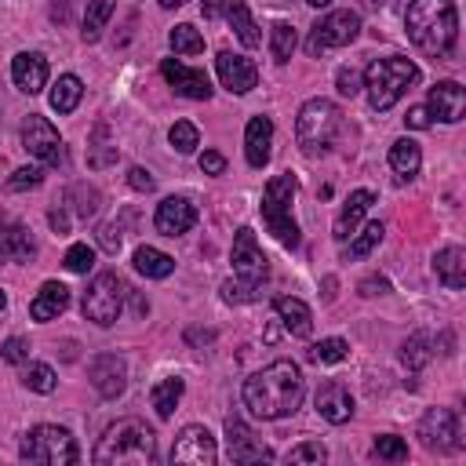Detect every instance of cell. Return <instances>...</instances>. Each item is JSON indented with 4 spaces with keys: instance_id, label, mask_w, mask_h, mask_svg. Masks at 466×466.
I'll return each instance as SVG.
<instances>
[{
    "instance_id": "1",
    "label": "cell",
    "mask_w": 466,
    "mask_h": 466,
    "mask_svg": "<svg viewBox=\"0 0 466 466\" xmlns=\"http://www.w3.org/2000/svg\"><path fill=\"white\" fill-rule=\"evenodd\" d=\"M306 397V379L295 360H273L251 379H244V408L255 419H284Z\"/></svg>"
},
{
    "instance_id": "2",
    "label": "cell",
    "mask_w": 466,
    "mask_h": 466,
    "mask_svg": "<svg viewBox=\"0 0 466 466\" xmlns=\"http://www.w3.org/2000/svg\"><path fill=\"white\" fill-rule=\"evenodd\" d=\"M404 29L419 51L430 58H444L459 36V15L451 0H411L404 11Z\"/></svg>"
},
{
    "instance_id": "3",
    "label": "cell",
    "mask_w": 466,
    "mask_h": 466,
    "mask_svg": "<svg viewBox=\"0 0 466 466\" xmlns=\"http://www.w3.org/2000/svg\"><path fill=\"white\" fill-rule=\"evenodd\" d=\"M91 459L98 466H153L157 462V433L138 419H116L98 437Z\"/></svg>"
},
{
    "instance_id": "4",
    "label": "cell",
    "mask_w": 466,
    "mask_h": 466,
    "mask_svg": "<svg viewBox=\"0 0 466 466\" xmlns=\"http://www.w3.org/2000/svg\"><path fill=\"white\" fill-rule=\"evenodd\" d=\"M419 80V66L404 55H390V58H371L364 69V91L371 109L386 113L390 106L400 102V95Z\"/></svg>"
},
{
    "instance_id": "5",
    "label": "cell",
    "mask_w": 466,
    "mask_h": 466,
    "mask_svg": "<svg viewBox=\"0 0 466 466\" xmlns=\"http://www.w3.org/2000/svg\"><path fill=\"white\" fill-rule=\"evenodd\" d=\"M339 127H342L339 106L328 98H309V102H302V109L295 116V142L306 157H320L335 146Z\"/></svg>"
},
{
    "instance_id": "6",
    "label": "cell",
    "mask_w": 466,
    "mask_h": 466,
    "mask_svg": "<svg viewBox=\"0 0 466 466\" xmlns=\"http://www.w3.org/2000/svg\"><path fill=\"white\" fill-rule=\"evenodd\" d=\"M295 193H299V178H295L291 171H280V175H273V178L266 182L262 204H258L266 229H269L284 248H299V222H295V215H291Z\"/></svg>"
},
{
    "instance_id": "7",
    "label": "cell",
    "mask_w": 466,
    "mask_h": 466,
    "mask_svg": "<svg viewBox=\"0 0 466 466\" xmlns=\"http://www.w3.org/2000/svg\"><path fill=\"white\" fill-rule=\"evenodd\" d=\"M18 455H22L25 462H40V466H73V462L80 459V448H76V441H73L69 430L44 422V426H33V430L22 437Z\"/></svg>"
},
{
    "instance_id": "8",
    "label": "cell",
    "mask_w": 466,
    "mask_h": 466,
    "mask_svg": "<svg viewBox=\"0 0 466 466\" xmlns=\"http://www.w3.org/2000/svg\"><path fill=\"white\" fill-rule=\"evenodd\" d=\"M127 291H131V288L124 284V277L113 273V269H106V273H98V277L87 284L80 309H84V317L95 320L98 328H109V324H116V317H120V309H124Z\"/></svg>"
},
{
    "instance_id": "9",
    "label": "cell",
    "mask_w": 466,
    "mask_h": 466,
    "mask_svg": "<svg viewBox=\"0 0 466 466\" xmlns=\"http://www.w3.org/2000/svg\"><path fill=\"white\" fill-rule=\"evenodd\" d=\"M360 33V15L357 11H328L313 29H309V40H306V51L317 58L331 47H346L353 44Z\"/></svg>"
},
{
    "instance_id": "10",
    "label": "cell",
    "mask_w": 466,
    "mask_h": 466,
    "mask_svg": "<svg viewBox=\"0 0 466 466\" xmlns=\"http://www.w3.org/2000/svg\"><path fill=\"white\" fill-rule=\"evenodd\" d=\"M233 273L251 291H258L269 277V262H266V255H262V248H258V240L248 226H240L237 237H233Z\"/></svg>"
},
{
    "instance_id": "11",
    "label": "cell",
    "mask_w": 466,
    "mask_h": 466,
    "mask_svg": "<svg viewBox=\"0 0 466 466\" xmlns=\"http://www.w3.org/2000/svg\"><path fill=\"white\" fill-rule=\"evenodd\" d=\"M22 149H25L29 157H36L40 164H62V157H66L58 131H55L51 120L40 116V113H29V116H25V124H22Z\"/></svg>"
},
{
    "instance_id": "12",
    "label": "cell",
    "mask_w": 466,
    "mask_h": 466,
    "mask_svg": "<svg viewBox=\"0 0 466 466\" xmlns=\"http://www.w3.org/2000/svg\"><path fill=\"white\" fill-rule=\"evenodd\" d=\"M419 441L430 451H455L459 448V415L451 408H430L419 419Z\"/></svg>"
},
{
    "instance_id": "13",
    "label": "cell",
    "mask_w": 466,
    "mask_h": 466,
    "mask_svg": "<svg viewBox=\"0 0 466 466\" xmlns=\"http://www.w3.org/2000/svg\"><path fill=\"white\" fill-rule=\"evenodd\" d=\"M218 448L215 437L208 433V426H182V433L171 444V462H186V466H215Z\"/></svg>"
},
{
    "instance_id": "14",
    "label": "cell",
    "mask_w": 466,
    "mask_h": 466,
    "mask_svg": "<svg viewBox=\"0 0 466 466\" xmlns=\"http://www.w3.org/2000/svg\"><path fill=\"white\" fill-rule=\"evenodd\" d=\"M226 451L233 462H269L273 451L255 437L251 426H244L237 415L226 419Z\"/></svg>"
},
{
    "instance_id": "15",
    "label": "cell",
    "mask_w": 466,
    "mask_h": 466,
    "mask_svg": "<svg viewBox=\"0 0 466 466\" xmlns=\"http://www.w3.org/2000/svg\"><path fill=\"white\" fill-rule=\"evenodd\" d=\"M153 226L157 233L164 237H182L197 226V204L189 197H164L157 204V215H153Z\"/></svg>"
},
{
    "instance_id": "16",
    "label": "cell",
    "mask_w": 466,
    "mask_h": 466,
    "mask_svg": "<svg viewBox=\"0 0 466 466\" xmlns=\"http://www.w3.org/2000/svg\"><path fill=\"white\" fill-rule=\"evenodd\" d=\"M215 69H218L222 87L233 91V95H248V91L258 84V69H255V62L244 58V55H237V51H218Z\"/></svg>"
},
{
    "instance_id": "17",
    "label": "cell",
    "mask_w": 466,
    "mask_h": 466,
    "mask_svg": "<svg viewBox=\"0 0 466 466\" xmlns=\"http://www.w3.org/2000/svg\"><path fill=\"white\" fill-rule=\"evenodd\" d=\"M160 73H164V80H167L182 98H197V102H208V98H211V80H208L204 69H189V66H182V62H175V58H164V62H160Z\"/></svg>"
},
{
    "instance_id": "18",
    "label": "cell",
    "mask_w": 466,
    "mask_h": 466,
    "mask_svg": "<svg viewBox=\"0 0 466 466\" xmlns=\"http://www.w3.org/2000/svg\"><path fill=\"white\" fill-rule=\"evenodd\" d=\"M426 109H430V116H437L441 124H459L462 113H466V91H462V84H455V80H437V84L430 87Z\"/></svg>"
},
{
    "instance_id": "19",
    "label": "cell",
    "mask_w": 466,
    "mask_h": 466,
    "mask_svg": "<svg viewBox=\"0 0 466 466\" xmlns=\"http://www.w3.org/2000/svg\"><path fill=\"white\" fill-rule=\"evenodd\" d=\"M87 371H91L95 390H98L106 400H116V397L124 393V386H127V368H124V360H120L116 353H98Z\"/></svg>"
},
{
    "instance_id": "20",
    "label": "cell",
    "mask_w": 466,
    "mask_h": 466,
    "mask_svg": "<svg viewBox=\"0 0 466 466\" xmlns=\"http://www.w3.org/2000/svg\"><path fill=\"white\" fill-rule=\"evenodd\" d=\"M11 80H15V87L25 91V95L44 91V84H47V58H44L40 51H18V55L11 58Z\"/></svg>"
},
{
    "instance_id": "21",
    "label": "cell",
    "mask_w": 466,
    "mask_h": 466,
    "mask_svg": "<svg viewBox=\"0 0 466 466\" xmlns=\"http://www.w3.org/2000/svg\"><path fill=\"white\" fill-rule=\"evenodd\" d=\"M273 146V120L269 116H251L244 127V157L251 167H266L269 164V149Z\"/></svg>"
},
{
    "instance_id": "22",
    "label": "cell",
    "mask_w": 466,
    "mask_h": 466,
    "mask_svg": "<svg viewBox=\"0 0 466 466\" xmlns=\"http://www.w3.org/2000/svg\"><path fill=\"white\" fill-rule=\"evenodd\" d=\"M317 411H320V419L324 422H331V426H342L350 415H353V397H350V390L342 386V382H324L320 390H317Z\"/></svg>"
},
{
    "instance_id": "23",
    "label": "cell",
    "mask_w": 466,
    "mask_h": 466,
    "mask_svg": "<svg viewBox=\"0 0 466 466\" xmlns=\"http://www.w3.org/2000/svg\"><path fill=\"white\" fill-rule=\"evenodd\" d=\"M371 204H375V193H371V189H353V193L346 197V204H342L335 226H331V237H335V240H350Z\"/></svg>"
},
{
    "instance_id": "24",
    "label": "cell",
    "mask_w": 466,
    "mask_h": 466,
    "mask_svg": "<svg viewBox=\"0 0 466 466\" xmlns=\"http://www.w3.org/2000/svg\"><path fill=\"white\" fill-rule=\"evenodd\" d=\"M36 255V244L25 226L18 222H0V266L4 262H29Z\"/></svg>"
},
{
    "instance_id": "25",
    "label": "cell",
    "mask_w": 466,
    "mask_h": 466,
    "mask_svg": "<svg viewBox=\"0 0 466 466\" xmlns=\"http://www.w3.org/2000/svg\"><path fill=\"white\" fill-rule=\"evenodd\" d=\"M433 273H437V280H441L444 288H451V291L466 288V251H462L459 244L441 248V251L433 255Z\"/></svg>"
},
{
    "instance_id": "26",
    "label": "cell",
    "mask_w": 466,
    "mask_h": 466,
    "mask_svg": "<svg viewBox=\"0 0 466 466\" xmlns=\"http://www.w3.org/2000/svg\"><path fill=\"white\" fill-rule=\"evenodd\" d=\"M66 306H69V288L58 284V280H44L40 291L33 295V302H29V317L33 320H55Z\"/></svg>"
},
{
    "instance_id": "27",
    "label": "cell",
    "mask_w": 466,
    "mask_h": 466,
    "mask_svg": "<svg viewBox=\"0 0 466 466\" xmlns=\"http://www.w3.org/2000/svg\"><path fill=\"white\" fill-rule=\"evenodd\" d=\"M273 309H277L280 324H284L295 339H306V335L313 331V313H309V306H306L302 299H295V295H277V299H273Z\"/></svg>"
},
{
    "instance_id": "28",
    "label": "cell",
    "mask_w": 466,
    "mask_h": 466,
    "mask_svg": "<svg viewBox=\"0 0 466 466\" xmlns=\"http://www.w3.org/2000/svg\"><path fill=\"white\" fill-rule=\"evenodd\" d=\"M390 167H393V175H397L400 182L415 178L419 167H422V149H419V142H411V138H397V142L390 146Z\"/></svg>"
},
{
    "instance_id": "29",
    "label": "cell",
    "mask_w": 466,
    "mask_h": 466,
    "mask_svg": "<svg viewBox=\"0 0 466 466\" xmlns=\"http://www.w3.org/2000/svg\"><path fill=\"white\" fill-rule=\"evenodd\" d=\"M226 18H229V29L237 33V40H240L244 47H258V44H262V33H258V25H255V18H251V11H248L244 0H229Z\"/></svg>"
},
{
    "instance_id": "30",
    "label": "cell",
    "mask_w": 466,
    "mask_h": 466,
    "mask_svg": "<svg viewBox=\"0 0 466 466\" xmlns=\"http://www.w3.org/2000/svg\"><path fill=\"white\" fill-rule=\"evenodd\" d=\"M131 262H135V269H138L142 277H149V280H164V277L175 269V258L164 255L160 248H149V244H142Z\"/></svg>"
},
{
    "instance_id": "31",
    "label": "cell",
    "mask_w": 466,
    "mask_h": 466,
    "mask_svg": "<svg viewBox=\"0 0 466 466\" xmlns=\"http://www.w3.org/2000/svg\"><path fill=\"white\" fill-rule=\"evenodd\" d=\"M80 98H84L80 76L62 73V76L55 80V87H51V109H55V113H73V109L80 106Z\"/></svg>"
},
{
    "instance_id": "32",
    "label": "cell",
    "mask_w": 466,
    "mask_h": 466,
    "mask_svg": "<svg viewBox=\"0 0 466 466\" xmlns=\"http://www.w3.org/2000/svg\"><path fill=\"white\" fill-rule=\"evenodd\" d=\"M98 204H102L98 189H95V186H84V182L69 186V189H66V197H62V208H66V211H73L76 218L95 215V211H98Z\"/></svg>"
},
{
    "instance_id": "33",
    "label": "cell",
    "mask_w": 466,
    "mask_h": 466,
    "mask_svg": "<svg viewBox=\"0 0 466 466\" xmlns=\"http://www.w3.org/2000/svg\"><path fill=\"white\" fill-rule=\"evenodd\" d=\"M182 390H186V382H182L178 375H171V379H160V382L149 390V400H153V408H157V415H160V419H171L175 404L182 400Z\"/></svg>"
},
{
    "instance_id": "34",
    "label": "cell",
    "mask_w": 466,
    "mask_h": 466,
    "mask_svg": "<svg viewBox=\"0 0 466 466\" xmlns=\"http://www.w3.org/2000/svg\"><path fill=\"white\" fill-rule=\"evenodd\" d=\"M430 357H433V335H426V331H415V335L404 342V350H400V360H404L408 371L426 368Z\"/></svg>"
},
{
    "instance_id": "35",
    "label": "cell",
    "mask_w": 466,
    "mask_h": 466,
    "mask_svg": "<svg viewBox=\"0 0 466 466\" xmlns=\"http://www.w3.org/2000/svg\"><path fill=\"white\" fill-rule=\"evenodd\" d=\"M113 7H116V0H91V4H87V11H84V29H80V36H84L87 44H95V40L102 36V29H106Z\"/></svg>"
},
{
    "instance_id": "36",
    "label": "cell",
    "mask_w": 466,
    "mask_h": 466,
    "mask_svg": "<svg viewBox=\"0 0 466 466\" xmlns=\"http://www.w3.org/2000/svg\"><path fill=\"white\" fill-rule=\"evenodd\" d=\"M382 233H386V226L375 218V222H368L360 233H353V240H350V248H346V258H364V255H371L379 244H382Z\"/></svg>"
},
{
    "instance_id": "37",
    "label": "cell",
    "mask_w": 466,
    "mask_h": 466,
    "mask_svg": "<svg viewBox=\"0 0 466 466\" xmlns=\"http://www.w3.org/2000/svg\"><path fill=\"white\" fill-rule=\"evenodd\" d=\"M167 44H171L175 55H200V51H204V36H200V29H193L189 22L175 25V29L167 33Z\"/></svg>"
},
{
    "instance_id": "38",
    "label": "cell",
    "mask_w": 466,
    "mask_h": 466,
    "mask_svg": "<svg viewBox=\"0 0 466 466\" xmlns=\"http://www.w3.org/2000/svg\"><path fill=\"white\" fill-rule=\"evenodd\" d=\"M116 160V146H109V127L106 124H98L95 127V142L87 146V167H109Z\"/></svg>"
},
{
    "instance_id": "39",
    "label": "cell",
    "mask_w": 466,
    "mask_h": 466,
    "mask_svg": "<svg viewBox=\"0 0 466 466\" xmlns=\"http://www.w3.org/2000/svg\"><path fill=\"white\" fill-rule=\"evenodd\" d=\"M295 44H299L295 29L288 22H273V29H269V55H273V62H288Z\"/></svg>"
},
{
    "instance_id": "40",
    "label": "cell",
    "mask_w": 466,
    "mask_h": 466,
    "mask_svg": "<svg viewBox=\"0 0 466 466\" xmlns=\"http://www.w3.org/2000/svg\"><path fill=\"white\" fill-rule=\"evenodd\" d=\"M22 382H25V390H33V393H51L55 386H58V379H55V371H51V364H25V371H22Z\"/></svg>"
},
{
    "instance_id": "41",
    "label": "cell",
    "mask_w": 466,
    "mask_h": 466,
    "mask_svg": "<svg viewBox=\"0 0 466 466\" xmlns=\"http://www.w3.org/2000/svg\"><path fill=\"white\" fill-rule=\"evenodd\" d=\"M346 342L342 339H320V342H313L309 350H306V357L313 360V364H339L342 357H346Z\"/></svg>"
},
{
    "instance_id": "42",
    "label": "cell",
    "mask_w": 466,
    "mask_h": 466,
    "mask_svg": "<svg viewBox=\"0 0 466 466\" xmlns=\"http://www.w3.org/2000/svg\"><path fill=\"white\" fill-rule=\"evenodd\" d=\"M167 138H171V146H175L178 153H193V149L200 146V131H197L189 120H175L171 131H167Z\"/></svg>"
},
{
    "instance_id": "43",
    "label": "cell",
    "mask_w": 466,
    "mask_h": 466,
    "mask_svg": "<svg viewBox=\"0 0 466 466\" xmlns=\"http://www.w3.org/2000/svg\"><path fill=\"white\" fill-rule=\"evenodd\" d=\"M127 218H131V215H124V218H113V222H102V226H98V244H102V251H109V255H116V251H120Z\"/></svg>"
},
{
    "instance_id": "44",
    "label": "cell",
    "mask_w": 466,
    "mask_h": 466,
    "mask_svg": "<svg viewBox=\"0 0 466 466\" xmlns=\"http://www.w3.org/2000/svg\"><path fill=\"white\" fill-rule=\"evenodd\" d=\"M371 451H375L379 459H390V462H400V459H408V444H404L400 437H393V433H382V437H375Z\"/></svg>"
},
{
    "instance_id": "45",
    "label": "cell",
    "mask_w": 466,
    "mask_h": 466,
    "mask_svg": "<svg viewBox=\"0 0 466 466\" xmlns=\"http://www.w3.org/2000/svg\"><path fill=\"white\" fill-rule=\"evenodd\" d=\"M91 266H95V248L73 244V248L66 251V269H69V273H87Z\"/></svg>"
},
{
    "instance_id": "46",
    "label": "cell",
    "mask_w": 466,
    "mask_h": 466,
    "mask_svg": "<svg viewBox=\"0 0 466 466\" xmlns=\"http://www.w3.org/2000/svg\"><path fill=\"white\" fill-rule=\"evenodd\" d=\"M324 459H328V448L320 441H306L288 451V462H324Z\"/></svg>"
},
{
    "instance_id": "47",
    "label": "cell",
    "mask_w": 466,
    "mask_h": 466,
    "mask_svg": "<svg viewBox=\"0 0 466 466\" xmlns=\"http://www.w3.org/2000/svg\"><path fill=\"white\" fill-rule=\"evenodd\" d=\"M40 178H44V171H40V167H18V171L7 178V189H11V193H22V189L40 186Z\"/></svg>"
},
{
    "instance_id": "48",
    "label": "cell",
    "mask_w": 466,
    "mask_h": 466,
    "mask_svg": "<svg viewBox=\"0 0 466 466\" xmlns=\"http://www.w3.org/2000/svg\"><path fill=\"white\" fill-rule=\"evenodd\" d=\"M0 357H4L7 364H25V360H29V342L18 339V335H11V339L0 346Z\"/></svg>"
},
{
    "instance_id": "49",
    "label": "cell",
    "mask_w": 466,
    "mask_h": 466,
    "mask_svg": "<svg viewBox=\"0 0 466 466\" xmlns=\"http://www.w3.org/2000/svg\"><path fill=\"white\" fill-rule=\"evenodd\" d=\"M335 84H339V95H346V98H353L360 87H364V80H360V73L357 69H350V66H342L339 69V76H335Z\"/></svg>"
},
{
    "instance_id": "50",
    "label": "cell",
    "mask_w": 466,
    "mask_h": 466,
    "mask_svg": "<svg viewBox=\"0 0 466 466\" xmlns=\"http://www.w3.org/2000/svg\"><path fill=\"white\" fill-rule=\"evenodd\" d=\"M222 299H226V302H251V299H258V291H251V288L240 284V280H226V284H222Z\"/></svg>"
},
{
    "instance_id": "51",
    "label": "cell",
    "mask_w": 466,
    "mask_h": 466,
    "mask_svg": "<svg viewBox=\"0 0 466 466\" xmlns=\"http://www.w3.org/2000/svg\"><path fill=\"white\" fill-rule=\"evenodd\" d=\"M127 186L138 189V193H153L157 182H153V175H149L146 167H131V171H127Z\"/></svg>"
},
{
    "instance_id": "52",
    "label": "cell",
    "mask_w": 466,
    "mask_h": 466,
    "mask_svg": "<svg viewBox=\"0 0 466 466\" xmlns=\"http://www.w3.org/2000/svg\"><path fill=\"white\" fill-rule=\"evenodd\" d=\"M200 171H204V175H222V171H226V157L215 153V149L200 153Z\"/></svg>"
},
{
    "instance_id": "53",
    "label": "cell",
    "mask_w": 466,
    "mask_h": 466,
    "mask_svg": "<svg viewBox=\"0 0 466 466\" xmlns=\"http://www.w3.org/2000/svg\"><path fill=\"white\" fill-rule=\"evenodd\" d=\"M430 120H433V116H430V109H426V106H411V109H408V116H404V124H408L411 131L430 127Z\"/></svg>"
},
{
    "instance_id": "54",
    "label": "cell",
    "mask_w": 466,
    "mask_h": 466,
    "mask_svg": "<svg viewBox=\"0 0 466 466\" xmlns=\"http://www.w3.org/2000/svg\"><path fill=\"white\" fill-rule=\"evenodd\" d=\"M390 291V280L386 277H368L360 280V295H386Z\"/></svg>"
},
{
    "instance_id": "55",
    "label": "cell",
    "mask_w": 466,
    "mask_h": 466,
    "mask_svg": "<svg viewBox=\"0 0 466 466\" xmlns=\"http://www.w3.org/2000/svg\"><path fill=\"white\" fill-rule=\"evenodd\" d=\"M226 7H229V0H200V11H204L208 22H215L218 15H226Z\"/></svg>"
},
{
    "instance_id": "56",
    "label": "cell",
    "mask_w": 466,
    "mask_h": 466,
    "mask_svg": "<svg viewBox=\"0 0 466 466\" xmlns=\"http://www.w3.org/2000/svg\"><path fill=\"white\" fill-rule=\"evenodd\" d=\"M51 229H55V233H66V229H69V211H66L62 204L51 211Z\"/></svg>"
},
{
    "instance_id": "57",
    "label": "cell",
    "mask_w": 466,
    "mask_h": 466,
    "mask_svg": "<svg viewBox=\"0 0 466 466\" xmlns=\"http://www.w3.org/2000/svg\"><path fill=\"white\" fill-rule=\"evenodd\" d=\"M182 4H186V0H160V7H167V11H171V7H182Z\"/></svg>"
},
{
    "instance_id": "58",
    "label": "cell",
    "mask_w": 466,
    "mask_h": 466,
    "mask_svg": "<svg viewBox=\"0 0 466 466\" xmlns=\"http://www.w3.org/2000/svg\"><path fill=\"white\" fill-rule=\"evenodd\" d=\"M306 4H309V7H328L331 0H306Z\"/></svg>"
},
{
    "instance_id": "59",
    "label": "cell",
    "mask_w": 466,
    "mask_h": 466,
    "mask_svg": "<svg viewBox=\"0 0 466 466\" xmlns=\"http://www.w3.org/2000/svg\"><path fill=\"white\" fill-rule=\"evenodd\" d=\"M4 306H7V295H4V288H0V309H4Z\"/></svg>"
},
{
    "instance_id": "60",
    "label": "cell",
    "mask_w": 466,
    "mask_h": 466,
    "mask_svg": "<svg viewBox=\"0 0 466 466\" xmlns=\"http://www.w3.org/2000/svg\"><path fill=\"white\" fill-rule=\"evenodd\" d=\"M364 4H371V7H379V4H382V0H364Z\"/></svg>"
}]
</instances>
